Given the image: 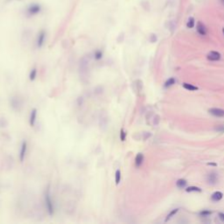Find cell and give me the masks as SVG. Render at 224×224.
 <instances>
[{
	"mask_svg": "<svg viewBox=\"0 0 224 224\" xmlns=\"http://www.w3.org/2000/svg\"><path fill=\"white\" fill-rule=\"evenodd\" d=\"M45 200H46V208H47V211H48V214L50 215H52L53 214V200L51 199V196H50V193H49V191H47L45 194Z\"/></svg>",
	"mask_w": 224,
	"mask_h": 224,
	"instance_id": "6da1fadb",
	"label": "cell"
},
{
	"mask_svg": "<svg viewBox=\"0 0 224 224\" xmlns=\"http://www.w3.org/2000/svg\"><path fill=\"white\" fill-rule=\"evenodd\" d=\"M26 150H27V143L26 141H24L22 143L21 145V149H20V153H19V160L21 162H23V160H25L26 154Z\"/></svg>",
	"mask_w": 224,
	"mask_h": 224,
	"instance_id": "7a4b0ae2",
	"label": "cell"
},
{
	"mask_svg": "<svg viewBox=\"0 0 224 224\" xmlns=\"http://www.w3.org/2000/svg\"><path fill=\"white\" fill-rule=\"evenodd\" d=\"M209 113L215 116V117H224V110H221V109H217V108H213V109H210L209 110Z\"/></svg>",
	"mask_w": 224,
	"mask_h": 224,
	"instance_id": "3957f363",
	"label": "cell"
},
{
	"mask_svg": "<svg viewBox=\"0 0 224 224\" xmlns=\"http://www.w3.org/2000/svg\"><path fill=\"white\" fill-rule=\"evenodd\" d=\"M207 59L210 60H219L221 59V54L218 52L215 51H211L210 53H208L207 54Z\"/></svg>",
	"mask_w": 224,
	"mask_h": 224,
	"instance_id": "277c9868",
	"label": "cell"
},
{
	"mask_svg": "<svg viewBox=\"0 0 224 224\" xmlns=\"http://www.w3.org/2000/svg\"><path fill=\"white\" fill-rule=\"evenodd\" d=\"M196 28H197V32H198L200 35H206V33H207V29H206L205 26H204L201 22H198Z\"/></svg>",
	"mask_w": 224,
	"mask_h": 224,
	"instance_id": "5b68a950",
	"label": "cell"
},
{
	"mask_svg": "<svg viewBox=\"0 0 224 224\" xmlns=\"http://www.w3.org/2000/svg\"><path fill=\"white\" fill-rule=\"evenodd\" d=\"M36 117H37V110L33 109L31 112V116H30V124L31 126H34L35 122H36Z\"/></svg>",
	"mask_w": 224,
	"mask_h": 224,
	"instance_id": "8992f818",
	"label": "cell"
},
{
	"mask_svg": "<svg viewBox=\"0 0 224 224\" xmlns=\"http://www.w3.org/2000/svg\"><path fill=\"white\" fill-rule=\"evenodd\" d=\"M222 196H223V194H222V193H221V192H215V193H214L213 194H212V200H214V201H218V200H221L222 199Z\"/></svg>",
	"mask_w": 224,
	"mask_h": 224,
	"instance_id": "52a82bcc",
	"label": "cell"
},
{
	"mask_svg": "<svg viewBox=\"0 0 224 224\" xmlns=\"http://www.w3.org/2000/svg\"><path fill=\"white\" fill-rule=\"evenodd\" d=\"M207 180L209 183L211 184H214L217 180V175L214 173H211L209 175H208V178H207Z\"/></svg>",
	"mask_w": 224,
	"mask_h": 224,
	"instance_id": "ba28073f",
	"label": "cell"
},
{
	"mask_svg": "<svg viewBox=\"0 0 224 224\" xmlns=\"http://www.w3.org/2000/svg\"><path fill=\"white\" fill-rule=\"evenodd\" d=\"M144 160V156L142 153H138L136 157V166H140L143 163Z\"/></svg>",
	"mask_w": 224,
	"mask_h": 224,
	"instance_id": "9c48e42d",
	"label": "cell"
},
{
	"mask_svg": "<svg viewBox=\"0 0 224 224\" xmlns=\"http://www.w3.org/2000/svg\"><path fill=\"white\" fill-rule=\"evenodd\" d=\"M176 185H177V187L179 188H184L187 186V181L185 180H183V179H180V180H179L176 182Z\"/></svg>",
	"mask_w": 224,
	"mask_h": 224,
	"instance_id": "30bf717a",
	"label": "cell"
},
{
	"mask_svg": "<svg viewBox=\"0 0 224 224\" xmlns=\"http://www.w3.org/2000/svg\"><path fill=\"white\" fill-rule=\"evenodd\" d=\"M183 87L187 89V90H190V91H193V90H197L198 88L195 87V86H193L192 84H189V83H184L183 84Z\"/></svg>",
	"mask_w": 224,
	"mask_h": 224,
	"instance_id": "8fae6325",
	"label": "cell"
},
{
	"mask_svg": "<svg viewBox=\"0 0 224 224\" xmlns=\"http://www.w3.org/2000/svg\"><path fill=\"white\" fill-rule=\"evenodd\" d=\"M121 181V172L120 170H117L115 173V182L117 185H118Z\"/></svg>",
	"mask_w": 224,
	"mask_h": 224,
	"instance_id": "7c38bea8",
	"label": "cell"
},
{
	"mask_svg": "<svg viewBox=\"0 0 224 224\" xmlns=\"http://www.w3.org/2000/svg\"><path fill=\"white\" fill-rule=\"evenodd\" d=\"M36 76H37V69L36 68H33L31 73H30V76H29V78L31 81H33L35 78H36Z\"/></svg>",
	"mask_w": 224,
	"mask_h": 224,
	"instance_id": "4fadbf2b",
	"label": "cell"
},
{
	"mask_svg": "<svg viewBox=\"0 0 224 224\" xmlns=\"http://www.w3.org/2000/svg\"><path fill=\"white\" fill-rule=\"evenodd\" d=\"M187 192H200L201 189L197 187H189L186 189Z\"/></svg>",
	"mask_w": 224,
	"mask_h": 224,
	"instance_id": "5bb4252c",
	"label": "cell"
},
{
	"mask_svg": "<svg viewBox=\"0 0 224 224\" xmlns=\"http://www.w3.org/2000/svg\"><path fill=\"white\" fill-rule=\"evenodd\" d=\"M44 38H45V35L44 33H41L40 36L39 37V40H38V46H41L43 45V42H44Z\"/></svg>",
	"mask_w": 224,
	"mask_h": 224,
	"instance_id": "9a60e30c",
	"label": "cell"
},
{
	"mask_svg": "<svg viewBox=\"0 0 224 224\" xmlns=\"http://www.w3.org/2000/svg\"><path fill=\"white\" fill-rule=\"evenodd\" d=\"M178 211H179V209H173V211H172V212H171V213L166 216V221H167L168 220H170V219L172 218V216H173V215H174Z\"/></svg>",
	"mask_w": 224,
	"mask_h": 224,
	"instance_id": "2e32d148",
	"label": "cell"
},
{
	"mask_svg": "<svg viewBox=\"0 0 224 224\" xmlns=\"http://www.w3.org/2000/svg\"><path fill=\"white\" fill-rule=\"evenodd\" d=\"M194 26V19L193 18H190L188 19V22H187V27L188 28H193Z\"/></svg>",
	"mask_w": 224,
	"mask_h": 224,
	"instance_id": "e0dca14e",
	"label": "cell"
},
{
	"mask_svg": "<svg viewBox=\"0 0 224 224\" xmlns=\"http://www.w3.org/2000/svg\"><path fill=\"white\" fill-rule=\"evenodd\" d=\"M174 83H175V80H174V78H170V79H168V80L166 81V87L172 86V85H173Z\"/></svg>",
	"mask_w": 224,
	"mask_h": 224,
	"instance_id": "ac0fdd59",
	"label": "cell"
},
{
	"mask_svg": "<svg viewBox=\"0 0 224 224\" xmlns=\"http://www.w3.org/2000/svg\"><path fill=\"white\" fill-rule=\"evenodd\" d=\"M125 138H126V133H125L124 130L122 129L120 131V139H121V141H124Z\"/></svg>",
	"mask_w": 224,
	"mask_h": 224,
	"instance_id": "d6986e66",
	"label": "cell"
},
{
	"mask_svg": "<svg viewBox=\"0 0 224 224\" xmlns=\"http://www.w3.org/2000/svg\"><path fill=\"white\" fill-rule=\"evenodd\" d=\"M102 57H103V53L102 52H96L95 53V58L96 60H100V59H102Z\"/></svg>",
	"mask_w": 224,
	"mask_h": 224,
	"instance_id": "ffe728a7",
	"label": "cell"
},
{
	"mask_svg": "<svg viewBox=\"0 0 224 224\" xmlns=\"http://www.w3.org/2000/svg\"><path fill=\"white\" fill-rule=\"evenodd\" d=\"M200 214L201 215H208V214H211V212L210 211H203V212H201L200 213Z\"/></svg>",
	"mask_w": 224,
	"mask_h": 224,
	"instance_id": "44dd1931",
	"label": "cell"
},
{
	"mask_svg": "<svg viewBox=\"0 0 224 224\" xmlns=\"http://www.w3.org/2000/svg\"><path fill=\"white\" fill-rule=\"evenodd\" d=\"M219 217L222 221H224V214L223 213H219Z\"/></svg>",
	"mask_w": 224,
	"mask_h": 224,
	"instance_id": "7402d4cb",
	"label": "cell"
},
{
	"mask_svg": "<svg viewBox=\"0 0 224 224\" xmlns=\"http://www.w3.org/2000/svg\"><path fill=\"white\" fill-rule=\"evenodd\" d=\"M221 3H222V4L224 5V0H221Z\"/></svg>",
	"mask_w": 224,
	"mask_h": 224,
	"instance_id": "603a6c76",
	"label": "cell"
},
{
	"mask_svg": "<svg viewBox=\"0 0 224 224\" xmlns=\"http://www.w3.org/2000/svg\"><path fill=\"white\" fill-rule=\"evenodd\" d=\"M222 32H223V33H224V28L222 29Z\"/></svg>",
	"mask_w": 224,
	"mask_h": 224,
	"instance_id": "cb8c5ba5",
	"label": "cell"
}]
</instances>
